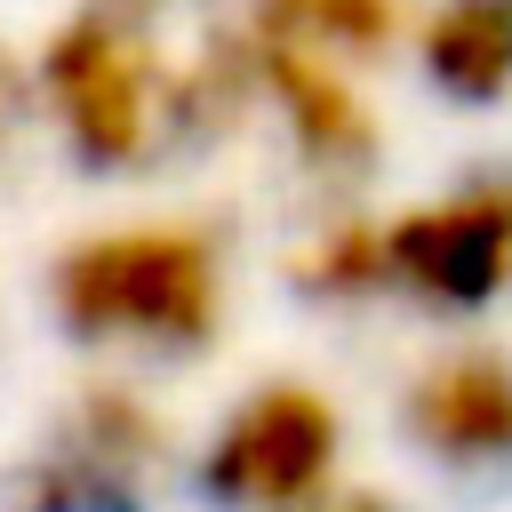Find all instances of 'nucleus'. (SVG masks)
Returning <instances> with one entry per match:
<instances>
[{"mask_svg": "<svg viewBox=\"0 0 512 512\" xmlns=\"http://www.w3.org/2000/svg\"><path fill=\"white\" fill-rule=\"evenodd\" d=\"M256 96L288 120V144L320 184H360L376 168L384 136H376V112L344 64H320L296 48H256Z\"/></svg>", "mask_w": 512, "mask_h": 512, "instance_id": "423d86ee", "label": "nucleus"}, {"mask_svg": "<svg viewBox=\"0 0 512 512\" xmlns=\"http://www.w3.org/2000/svg\"><path fill=\"white\" fill-rule=\"evenodd\" d=\"M32 88L80 168L136 176L216 144L248 112L256 40L224 0H80L48 32Z\"/></svg>", "mask_w": 512, "mask_h": 512, "instance_id": "f257e3e1", "label": "nucleus"}, {"mask_svg": "<svg viewBox=\"0 0 512 512\" xmlns=\"http://www.w3.org/2000/svg\"><path fill=\"white\" fill-rule=\"evenodd\" d=\"M288 280L320 304H360V296H384L392 288V256H384V224L368 216H336L320 224L296 256H288Z\"/></svg>", "mask_w": 512, "mask_h": 512, "instance_id": "9d476101", "label": "nucleus"}, {"mask_svg": "<svg viewBox=\"0 0 512 512\" xmlns=\"http://www.w3.org/2000/svg\"><path fill=\"white\" fill-rule=\"evenodd\" d=\"M336 480V408L312 384H256L200 448V488L224 512H312Z\"/></svg>", "mask_w": 512, "mask_h": 512, "instance_id": "7ed1b4c3", "label": "nucleus"}, {"mask_svg": "<svg viewBox=\"0 0 512 512\" xmlns=\"http://www.w3.org/2000/svg\"><path fill=\"white\" fill-rule=\"evenodd\" d=\"M32 96H40V88H32V80H24V64H16L8 48H0V152L16 144V128H24V112H32Z\"/></svg>", "mask_w": 512, "mask_h": 512, "instance_id": "9b49d317", "label": "nucleus"}, {"mask_svg": "<svg viewBox=\"0 0 512 512\" xmlns=\"http://www.w3.org/2000/svg\"><path fill=\"white\" fill-rule=\"evenodd\" d=\"M400 424L432 464H456V472L512 464V368L496 352H448L408 384Z\"/></svg>", "mask_w": 512, "mask_h": 512, "instance_id": "0eeeda50", "label": "nucleus"}, {"mask_svg": "<svg viewBox=\"0 0 512 512\" xmlns=\"http://www.w3.org/2000/svg\"><path fill=\"white\" fill-rule=\"evenodd\" d=\"M248 40L256 48H296L320 64H376L400 48L408 8L400 0H248Z\"/></svg>", "mask_w": 512, "mask_h": 512, "instance_id": "1a4fd4ad", "label": "nucleus"}, {"mask_svg": "<svg viewBox=\"0 0 512 512\" xmlns=\"http://www.w3.org/2000/svg\"><path fill=\"white\" fill-rule=\"evenodd\" d=\"M416 64L448 104L512 96V0H432L416 24Z\"/></svg>", "mask_w": 512, "mask_h": 512, "instance_id": "6e6552de", "label": "nucleus"}, {"mask_svg": "<svg viewBox=\"0 0 512 512\" xmlns=\"http://www.w3.org/2000/svg\"><path fill=\"white\" fill-rule=\"evenodd\" d=\"M392 288L432 312H488L512 296V168H480L384 224Z\"/></svg>", "mask_w": 512, "mask_h": 512, "instance_id": "39448f33", "label": "nucleus"}, {"mask_svg": "<svg viewBox=\"0 0 512 512\" xmlns=\"http://www.w3.org/2000/svg\"><path fill=\"white\" fill-rule=\"evenodd\" d=\"M48 312L80 344L200 352L224 320V248L208 224H112L48 264Z\"/></svg>", "mask_w": 512, "mask_h": 512, "instance_id": "f03ea898", "label": "nucleus"}, {"mask_svg": "<svg viewBox=\"0 0 512 512\" xmlns=\"http://www.w3.org/2000/svg\"><path fill=\"white\" fill-rule=\"evenodd\" d=\"M168 456L160 416L128 384H88L48 448L8 480V512H144V488Z\"/></svg>", "mask_w": 512, "mask_h": 512, "instance_id": "20e7f679", "label": "nucleus"}]
</instances>
